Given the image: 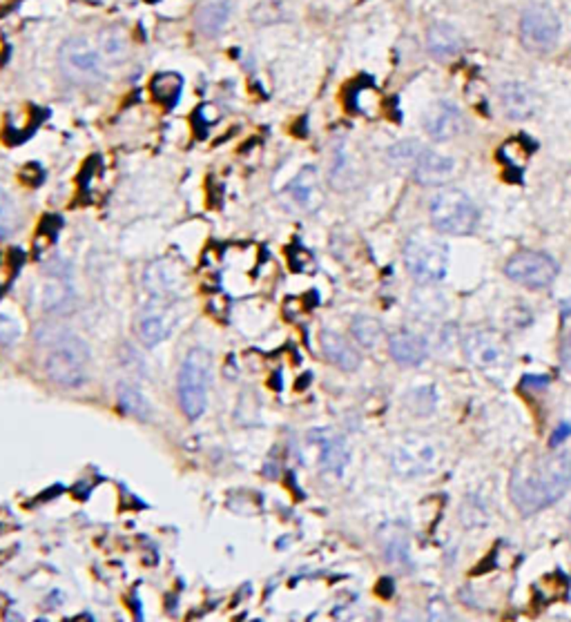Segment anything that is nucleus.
<instances>
[{
	"instance_id": "31",
	"label": "nucleus",
	"mask_w": 571,
	"mask_h": 622,
	"mask_svg": "<svg viewBox=\"0 0 571 622\" xmlns=\"http://www.w3.org/2000/svg\"><path fill=\"white\" fill-rule=\"evenodd\" d=\"M523 386L524 388H538V391H542V388L549 386V379L547 377H524Z\"/></svg>"
},
{
	"instance_id": "9",
	"label": "nucleus",
	"mask_w": 571,
	"mask_h": 622,
	"mask_svg": "<svg viewBox=\"0 0 571 622\" xmlns=\"http://www.w3.org/2000/svg\"><path fill=\"white\" fill-rule=\"evenodd\" d=\"M393 469L402 478H418V475L428 473L437 464V451L433 442L422 433H411L402 437L397 446L393 448Z\"/></svg>"
},
{
	"instance_id": "28",
	"label": "nucleus",
	"mask_w": 571,
	"mask_h": 622,
	"mask_svg": "<svg viewBox=\"0 0 571 622\" xmlns=\"http://www.w3.org/2000/svg\"><path fill=\"white\" fill-rule=\"evenodd\" d=\"M497 154H500V161L505 163L506 168H511V170H523L529 159V148L524 145L523 139H511L502 145Z\"/></svg>"
},
{
	"instance_id": "10",
	"label": "nucleus",
	"mask_w": 571,
	"mask_h": 622,
	"mask_svg": "<svg viewBox=\"0 0 571 622\" xmlns=\"http://www.w3.org/2000/svg\"><path fill=\"white\" fill-rule=\"evenodd\" d=\"M505 270L511 281L532 288V290H541V288L554 283L556 274H558V263L554 257L538 253V250H520L518 255L509 259Z\"/></svg>"
},
{
	"instance_id": "27",
	"label": "nucleus",
	"mask_w": 571,
	"mask_h": 622,
	"mask_svg": "<svg viewBox=\"0 0 571 622\" xmlns=\"http://www.w3.org/2000/svg\"><path fill=\"white\" fill-rule=\"evenodd\" d=\"M420 152H422V145H420L418 141H402V143L393 145V148L388 150V161L395 168H400V170L411 172V166H413V161L418 159Z\"/></svg>"
},
{
	"instance_id": "32",
	"label": "nucleus",
	"mask_w": 571,
	"mask_h": 622,
	"mask_svg": "<svg viewBox=\"0 0 571 622\" xmlns=\"http://www.w3.org/2000/svg\"><path fill=\"white\" fill-rule=\"evenodd\" d=\"M563 359H565V364L571 366V333H569L567 340H565V344H563Z\"/></svg>"
},
{
	"instance_id": "12",
	"label": "nucleus",
	"mask_w": 571,
	"mask_h": 622,
	"mask_svg": "<svg viewBox=\"0 0 571 622\" xmlns=\"http://www.w3.org/2000/svg\"><path fill=\"white\" fill-rule=\"evenodd\" d=\"M463 127V114L449 100H437L424 114V130L433 141H451Z\"/></svg>"
},
{
	"instance_id": "18",
	"label": "nucleus",
	"mask_w": 571,
	"mask_h": 622,
	"mask_svg": "<svg viewBox=\"0 0 571 622\" xmlns=\"http://www.w3.org/2000/svg\"><path fill=\"white\" fill-rule=\"evenodd\" d=\"M388 353L402 366H418L427 359V341L415 333L400 331L388 341Z\"/></svg>"
},
{
	"instance_id": "20",
	"label": "nucleus",
	"mask_w": 571,
	"mask_h": 622,
	"mask_svg": "<svg viewBox=\"0 0 571 622\" xmlns=\"http://www.w3.org/2000/svg\"><path fill=\"white\" fill-rule=\"evenodd\" d=\"M67 301H72L70 279L63 277V268L49 270V277L45 281L43 292H40V304L45 310H61L65 308Z\"/></svg>"
},
{
	"instance_id": "1",
	"label": "nucleus",
	"mask_w": 571,
	"mask_h": 622,
	"mask_svg": "<svg viewBox=\"0 0 571 622\" xmlns=\"http://www.w3.org/2000/svg\"><path fill=\"white\" fill-rule=\"evenodd\" d=\"M571 484L569 453H527L514 466L511 502L523 515H533L558 502Z\"/></svg>"
},
{
	"instance_id": "5",
	"label": "nucleus",
	"mask_w": 571,
	"mask_h": 622,
	"mask_svg": "<svg viewBox=\"0 0 571 622\" xmlns=\"http://www.w3.org/2000/svg\"><path fill=\"white\" fill-rule=\"evenodd\" d=\"M464 357L473 368L500 382L511 368V349L505 337L496 331L476 328L464 337Z\"/></svg>"
},
{
	"instance_id": "7",
	"label": "nucleus",
	"mask_w": 571,
	"mask_h": 622,
	"mask_svg": "<svg viewBox=\"0 0 571 622\" xmlns=\"http://www.w3.org/2000/svg\"><path fill=\"white\" fill-rule=\"evenodd\" d=\"M105 61L109 58L103 48H96L85 36H72L61 45V70L76 83H99L108 70Z\"/></svg>"
},
{
	"instance_id": "23",
	"label": "nucleus",
	"mask_w": 571,
	"mask_h": 622,
	"mask_svg": "<svg viewBox=\"0 0 571 622\" xmlns=\"http://www.w3.org/2000/svg\"><path fill=\"white\" fill-rule=\"evenodd\" d=\"M290 196L297 203L315 205V199L319 196V186H317V170L315 168H304L299 175L295 177V181L290 183Z\"/></svg>"
},
{
	"instance_id": "6",
	"label": "nucleus",
	"mask_w": 571,
	"mask_h": 622,
	"mask_svg": "<svg viewBox=\"0 0 571 622\" xmlns=\"http://www.w3.org/2000/svg\"><path fill=\"white\" fill-rule=\"evenodd\" d=\"M404 262L415 281L436 283L449 270V248L436 237L418 232L406 241Z\"/></svg>"
},
{
	"instance_id": "22",
	"label": "nucleus",
	"mask_w": 571,
	"mask_h": 622,
	"mask_svg": "<svg viewBox=\"0 0 571 622\" xmlns=\"http://www.w3.org/2000/svg\"><path fill=\"white\" fill-rule=\"evenodd\" d=\"M118 404H121V409L125 410V413L141 419V422H148V419L152 418L150 400L139 391V388L130 386V384H121V386H118Z\"/></svg>"
},
{
	"instance_id": "26",
	"label": "nucleus",
	"mask_w": 571,
	"mask_h": 622,
	"mask_svg": "<svg viewBox=\"0 0 571 622\" xmlns=\"http://www.w3.org/2000/svg\"><path fill=\"white\" fill-rule=\"evenodd\" d=\"M150 90H152L154 99L161 100V103H175L177 96H179V91H181V79L177 74H170V72H166V74L154 76Z\"/></svg>"
},
{
	"instance_id": "8",
	"label": "nucleus",
	"mask_w": 571,
	"mask_h": 622,
	"mask_svg": "<svg viewBox=\"0 0 571 622\" xmlns=\"http://www.w3.org/2000/svg\"><path fill=\"white\" fill-rule=\"evenodd\" d=\"M560 39V21L549 4H533L520 18V40L529 52H549Z\"/></svg>"
},
{
	"instance_id": "14",
	"label": "nucleus",
	"mask_w": 571,
	"mask_h": 622,
	"mask_svg": "<svg viewBox=\"0 0 571 622\" xmlns=\"http://www.w3.org/2000/svg\"><path fill=\"white\" fill-rule=\"evenodd\" d=\"M497 99H500L506 117L514 118V121H523V118H529L536 112V94L529 85L518 83V81L502 83L500 90H497Z\"/></svg>"
},
{
	"instance_id": "30",
	"label": "nucleus",
	"mask_w": 571,
	"mask_h": 622,
	"mask_svg": "<svg viewBox=\"0 0 571 622\" xmlns=\"http://www.w3.org/2000/svg\"><path fill=\"white\" fill-rule=\"evenodd\" d=\"M571 436V424L569 422H560L558 427H556V431L551 433V440H549V446L551 448H556V446H560L563 445L565 440Z\"/></svg>"
},
{
	"instance_id": "17",
	"label": "nucleus",
	"mask_w": 571,
	"mask_h": 622,
	"mask_svg": "<svg viewBox=\"0 0 571 622\" xmlns=\"http://www.w3.org/2000/svg\"><path fill=\"white\" fill-rule=\"evenodd\" d=\"M228 18H230V4L226 0H205L195 13V27L205 39H214L228 25Z\"/></svg>"
},
{
	"instance_id": "16",
	"label": "nucleus",
	"mask_w": 571,
	"mask_h": 622,
	"mask_svg": "<svg viewBox=\"0 0 571 622\" xmlns=\"http://www.w3.org/2000/svg\"><path fill=\"white\" fill-rule=\"evenodd\" d=\"M172 331V317L168 315V308L161 304L148 306L143 315L139 317V340L145 346H157L159 341L166 340Z\"/></svg>"
},
{
	"instance_id": "2",
	"label": "nucleus",
	"mask_w": 571,
	"mask_h": 622,
	"mask_svg": "<svg viewBox=\"0 0 571 622\" xmlns=\"http://www.w3.org/2000/svg\"><path fill=\"white\" fill-rule=\"evenodd\" d=\"M39 344L48 349L45 355V375L61 388L83 386L88 375L90 349L76 333L65 328L48 326L36 335Z\"/></svg>"
},
{
	"instance_id": "25",
	"label": "nucleus",
	"mask_w": 571,
	"mask_h": 622,
	"mask_svg": "<svg viewBox=\"0 0 571 622\" xmlns=\"http://www.w3.org/2000/svg\"><path fill=\"white\" fill-rule=\"evenodd\" d=\"M21 226V212L16 208V201L7 194L4 190H0V237L7 239Z\"/></svg>"
},
{
	"instance_id": "15",
	"label": "nucleus",
	"mask_w": 571,
	"mask_h": 622,
	"mask_svg": "<svg viewBox=\"0 0 571 622\" xmlns=\"http://www.w3.org/2000/svg\"><path fill=\"white\" fill-rule=\"evenodd\" d=\"M427 48L437 61H451V58L463 52L464 40L454 25L436 22L427 31Z\"/></svg>"
},
{
	"instance_id": "3",
	"label": "nucleus",
	"mask_w": 571,
	"mask_h": 622,
	"mask_svg": "<svg viewBox=\"0 0 571 622\" xmlns=\"http://www.w3.org/2000/svg\"><path fill=\"white\" fill-rule=\"evenodd\" d=\"M210 375H212V359H210L208 350L192 349L181 361L177 395H179V404L186 418L199 419L208 409Z\"/></svg>"
},
{
	"instance_id": "24",
	"label": "nucleus",
	"mask_w": 571,
	"mask_h": 622,
	"mask_svg": "<svg viewBox=\"0 0 571 622\" xmlns=\"http://www.w3.org/2000/svg\"><path fill=\"white\" fill-rule=\"evenodd\" d=\"M350 331H353V337L364 346V349H376L384 335L382 324L377 322V319L367 317V315L355 317L353 324H350Z\"/></svg>"
},
{
	"instance_id": "4",
	"label": "nucleus",
	"mask_w": 571,
	"mask_h": 622,
	"mask_svg": "<svg viewBox=\"0 0 571 622\" xmlns=\"http://www.w3.org/2000/svg\"><path fill=\"white\" fill-rule=\"evenodd\" d=\"M480 212L463 190H442L431 201V223L437 232L451 237L472 235L478 226Z\"/></svg>"
},
{
	"instance_id": "19",
	"label": "nucleus",
	"mask_w": 571,
	"mask_h": 622,
	"mask_svg": "<svg viewBox=\"0 0 571 622\" xmlns=\"http://www.w3.org/2000/svg\"><path fill=\"white\" fill-rule=\"evenodd\" d=\"M319 344H322L324 355L328 361H333L335 366H340L342 370H355L359 366V353L344 340L342 335L333 331H324L319 335Z\"/></svg>"
},
{
	"instance_id": "11",
	"label": "nucleus",
	"mask_w": 571,
	"mask_h": 622,
	"mask_svg": "<svg viewBox=\"0 0 571 622\" xmlns=\"http://www.w3.org/2000/svg\"><path fill=\"white\" fill-rule=\"evenodd\" d=\"M310 445L319 448V466L326 473L342 475L346 464H349V445H346L344 436H340L333 428H315L310 431Z\"/></svg>"
},
{
	"instance_id": "21",
	"label": "nucleus",
	"mask_w": 571,
	"mask_h": 622,
	"mask_svg": "<svg viewBox=\"0 0 571 622\" xmlns=\"http://www.w3.org/2000/svg\"><path fill=\"white\" fill-rule=\"evenodd\" d=\"M384 556L391 565H409V533L400 524H388L382 531Z\"/></svg>"
},
{
	"instance_id": "29",
	"label": "nucleus",
	"mask_w": 571,
	"mask_h": 622,
	"mask_svg": "<svg viewBox=\"0 0 571 622\" xmlns=\"http://www.w3.org/2000/svg\"><path fill=\"white\" fill-rule=\"evenodd\" d=\"M21 337V331H18V324L13 322L9 315H0V344L9 346Z\"/></svg>"
},
{
	"instance_id": "13",
	"label": "nucleus",
	"mask_w": 571,
	"mask_h": 622,
	"mask_svg": "<svg viewBox=\"0 0 571 622\" xmlns=\"http://www.w3.org/2000/svg\"><path fill=\"white\" fill-rule=\"evenodd\" d=\"M454 159L427 148H422V152L418 154V159L411 166V175H413L415 181L422 183V186H442V183H446L454 177Z\"/></svg>"
}]
</instances>
